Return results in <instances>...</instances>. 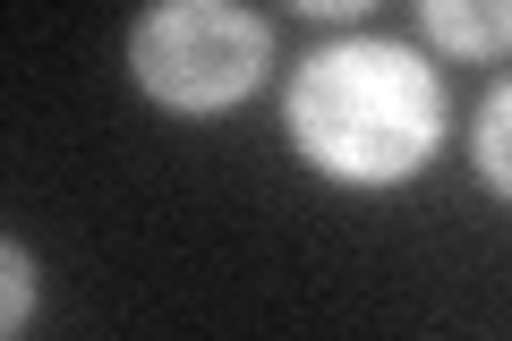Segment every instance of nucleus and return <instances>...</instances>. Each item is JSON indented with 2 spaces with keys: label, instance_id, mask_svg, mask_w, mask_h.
Segmentation results:
<instances>
[{
  "label": "nucleus",
  "instance_id": "f257e3e1",
  "mask_svg": "<svg viewBox=\"0 0 512 341\" xmlns=\"http://www.w3.org/2000/svg\"><path fill=\"white\" fill-rule=\"evenodd\" d=\"M444 77L384 35H333L282 86V137L333 188H410L444 154Z\"/></svg>",
  "mask_w": 512,
  "mask_h": 341
},
{
  "label": "nucleus",
  "instance_id": "f03ea898",
  "mask_svg": "<svg viewBox=\"0 0 512 341\" xmlns=\"http://www.w3.org/2000/svg\"><path fill=\"white\" fill-rule=\"evenodd\" d=\"M128 86L171 120H222L274 69V26L248 0H146L128 18Z\"/></svg>",
  "mask_w": 512,
  "mask_h": 341
},
{
  "label": "nucleus",
  "instance_id": "7ed1b4c3",
  "mask_svg": "<svg viewBox=\"0 0 512 341\" xmlns=\"http://www.w3.org/2000/svg\"><path fill=\"white\" fill-rule=\"evenodd\" d=\"M419 26L444 60H504L512 52V0H419Z\"/></svg>",
  "mask_w": 512,
  "mask_h": 341
},
{
  "label": "nucleus",
  "instance_id": "20e7f679",
  "mask_svg": "<svg viewBox=\"0 0 512 341\" xmlns=\"http://www.w3.org/2000/svg\"><path fill=\"white\" fill-rule=\"evenodd\" d=\"M470 171L495 205H512V77H495L478 120H470Z\"/></svg>",
  "mask_w": 512,
  "mask_h": 341
},
{
  "label": "nucleus",
  "instance_id": "39448f33",
  "mask_svg": "<svg viewBox=\"0 0 512 341\" xmlns=\"http://www.w3.org/2000/svg\"><path fill=\"white\" fill-rule=\"evenodd\" d=\"M0 273H9L0 333H26V316H35V256H26V239H0Z\"/></svg>",
  "mask_w": 512,
  "mask_h": 341
},
{
  "label": "nucleus",
  "instance_id": "423d86ee",
  "mask_svg": "<svg viewBox=\"0 0 512 341\" xmlns=\"http://www.w3.org/2000/svg\"><path fill=\"white\" fill-rule=\"evenodd\" d=\"M299 18H325V26H350V18H367L376 0H291Z\"/></svg>",
  "mask_w": 512,
  "mask_h": 341
}]
</instances>
